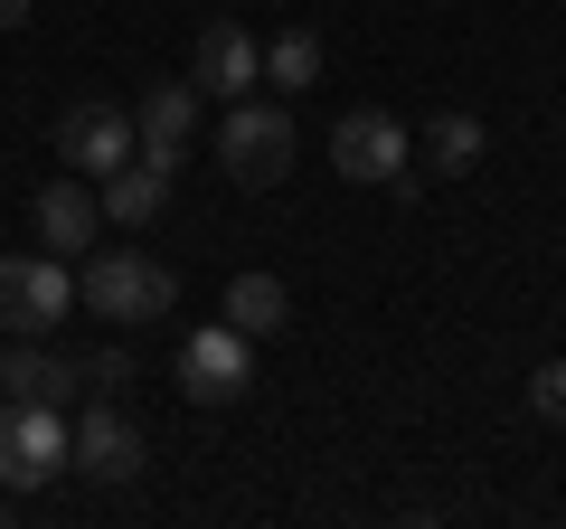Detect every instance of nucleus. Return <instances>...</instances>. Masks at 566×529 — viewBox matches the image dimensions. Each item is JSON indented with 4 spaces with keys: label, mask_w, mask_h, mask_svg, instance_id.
<instances>
[{
    "label": "nucleus",
    "mask_w": 566,
    "mask_h": 529,
    "mask_svg": "<svg viewBox=\"0 0 566 529\" xmlns=\"http://www.w3.org/2000/svg\"><path fill=\"white\" fill-rule=\"evenodd\" d=\"M76 303L95 312V322H114V331H142V322H161V312L180 303V284H170V264L133 256V246H104V256H85Z\"/></svg>",
    "instance_id": "f257e3e1"
},
{
    "label": "nucleus",
    "mask_w": 566,
    "mask_h": 529,
    "mask_svg": "<svg viewBox=\"0 0 566 529\" xmlns=\"http://www.w3.org/2000/svg\"><path fill=\"white\" fill-rule=\"evenodd\" d=\"M76 464V426L48 397H0V491H39Z\"/></svg>",
    "instance_id": "f03ea898"
},
{
    "label": "nucleus",
    "mask_w": 566,
    "mask_h": 529,
    "mask_svg": "<svg viewBox=\"0 0 566 529\" xmlns=\"http://www.w3.org/2000/svg\"><path fill=\"white\" fill-rule=\"evenodd\" d=\"M218 162H227V180H237V189H283V170H293V114L237 95V104H227V123H218Z\"/></svg>",
    "instance_id": "7ed1b4c3"
},
{
    "label": "nucleus",
    "mask_w": 566,
    "mask_h": 529,
    "mask_svg": "<svg viewBox=\"0 0 566 529\" xmlns=\"http://www.w3.org/2000/svg\"><path fill=\"white\" fill-rule=\"evenodd\" d=\"M76 312L66 256H0V341H48Z\"/></svg>",
    "instance_id": "20e7f679"
},
{
    "label": "nucleus",
    "mask_w": 566,
    "mask_h": 529,
    "mask_svg": "<svg viewBox=\"0 0 566 529\" xmlns=\"http://www.w3.org/2000/svg\"><path fill=\"white\" fill-rule=\"evenodd\" d=\"M189 143H199V76H151V85H133V152H142V162L180 180Z\"/></svg>",
    "instance_id": "39448f33"
},
{
    "label": "nucleus",
    "mask_w": 566,
    "mask_h": 529,
    "mask_svg": "<svg viewBox=\"0 0 566 529\" xmlns=\"http://www.w3.org/2000/svg\"><path fill=\"white\" fill-rule=\"evenodd\" d=\"M57 162L76 170V180H104V170H123V162H133V104H114V95L66 104V114H57Z\"/></svg>",
    "instance_id": "423d86ee"
},
{
    "label": "nucleus",
    "mask_w": 566,
    "mask_h": 529,
    "mask_svg": "<svg viewBox=\"0 0 566 529\" xmlns=\"http://www.w3.org/2000/svg\"><path fill=\"white\" fill-rule=\"evenodd\" d=\"M245 378H255V341H245L237 322H208V331L180 341V397L227 407V397H245Z\"/></svg>",
    "instance_id": "0eeeda50"
},
{
    "label": "nucleus",
    "mask_w": 566,
    "mask_h": 529,
    "mask_svg": "<svg viewBox=\"0 0 566 529\" xmlns=\"http://www.w3.org/2000/svg\"><path fill=\"white\" fill-rule=\"evenodd\" d=\"M331 162H340V180H397L406 170V123L387 114V104H359V114L331 123Z\"/></svg>",
    "instance_id": "6e6552de"
},
{
    "label": "nucleus",
    "mask_w": 566,
    "mask_h": 529,
    "mask_svg": "<svg viewBox=\"0 0 566 529\" xmlns=\"http://www.w3.org/2000/svg\"><path fill=\"white\" fill-rule=\"evenodd\" d=\"M76 473L85 483H133L142 473V426L104 397V387H95V407L76 416Z\"/></svg>",
    "instance_id": "1a4fd4ad"
},
{
    "label": "nucleus",
    "mask_w": 566,
    "mask_h": 529,
    "mask_svg": "<svg viewBox=\"0 0 566 529\" xmlns=\"http://www.w3.org/2000/svg\"><path fill=\"white\" fill-rule=\"evenodd\" d=\"M0 387H10V397H48V407H66V397L85 387V360H76V350H48V341H10V350H0Z\"/></svg>",
    "instance_id": "9d476101"
},
{
    "label": "nucleus",
    "mask_w": 566,
    "mask_h": 529,
    "mask_svg": "<svg viewBox=\"0 0 566 529\" xmlns=\"http://www.w3.org/2000/svg\"><path fill=\"white\" fill-rule=\"evenodd\" d=\"M199 85H208V95H227V104L255 95V85H264V48L245 39L237 20H208L199 29Z\"/></svg>",
    "instance_id": "9b49d317"
},
{
    "label": "nucleus",
    "mask_w": 566,
    "mask_h": 529,
    "mask_svg": "<svg viewBox=\"0 0 566 529\" xmlns=\"http://www.w3.org/2000/svg\"><path fill=\"white\" fill-rule=\"evenodd\" d=\"M95 227H104V199H85V180H48L39 189V237L57 246V256L95 246Z\"/></svg>",
    "instance_id": "f8f14e48"
},
{
    "label": "nucleus",
    "mask_w": 566,
    "mask_h": 529,
    "mask_svg": "<svg viewBox=\"0 0 566 529\" xmlns=\"http://www.w3.org/2000/svg\"><path fill=\"white\" fill-rule=\"evenodd\" d=\"M161 208H170V170H151L142 152L123 170H104V218H114V227H151Z\"/></svg>",
    "instance_id": "ddd939ff"
},
{
    "label": "nucleus",
    "mask_w": 566,
    "mask_h": 529,
    "mask_svg": "<svg viewBox=\"0 0 566 529\" xmlns=\"http://www.w3.org/2000/svg\"><path fill=\"white\" fill-rule=\"evenodd\" d=\"M218 312H227V322L245 331V341H274V331L293 322V293H283V274H237Z\"/></svg>",
    "instance_id": "4468645a"
},
{
    "label": "nucleus",
    "mask_w": 566,
    "mask_h": 529,
    "mask_svg": "<svg viewBox=\"0 0 566 529\" xmlns=\"http://www.w3.org/2000/svg\"><path fill=\"white\" fill-rule=\"evenodd\" d=\"M424 162H434V180H463V170H482V114L444 104V114L424 123Z\"/></svg>",
    "instance_id": "2eb2a0df"
},
{
    "label": "nucleus",
    "mask_w": 566,
    "mask_h": 529,
    "mask_svg": "<svg viewBox=\"0 0 566 529\" xmlns=\"http://www.w3.org/2000/svg\"><path fill=\"white\" fill-rule=\"evenodd\" d=\"M264 85H283V95L322 85V39H312V29H274V39H264Z\"/></svg>",
    "instance_id": "dca6fc26"
},
{
    "label": "nucleus",
    "mask_w": 566,
    "mask_h": 529,
    "mask_svg": "<svg viewBox=\"0 0 566 529\" xmlns=\"http://www.w3.org/2000/svg\"><path fill=\"white\" fill-rule=\"evenodd\" d=\"M528 407H538L547 426H566V360H547L538 378H528Z\"/></svg>",
    "instance_id": "f3484780"
},
{
    "label": "nucleus",
    "mask_w": 566,
    "mask_h": 529,
    "mask_svg": "<svg viewBox=\"0 0 566 529\" xmlns=\"http://www.w3.org/2000/svg\"><path fill=\"white\" fill-rule=\"evenodd\" d=\"M123 378H133V350H95V360H85V387H104V397H114Z\"/></svg>",
    "instance_id": "a211bd4d"
},
{
    "label": "nucleus",
    "mask_w": 566,
    "mask_h": 529,
    "mask_svg": "<svg viewBox=\"0 0 566 529\" xmlns=\"http://www.w3.org/2000/svg\"><path fill=\"white\" fill-rule=\"evenodd\" d=\"M29 20V0H0V29H20Z\"/></svg>",
    "instance_id": "6ab92c4d"
}]
</instances>
